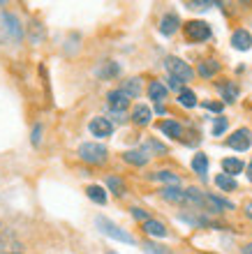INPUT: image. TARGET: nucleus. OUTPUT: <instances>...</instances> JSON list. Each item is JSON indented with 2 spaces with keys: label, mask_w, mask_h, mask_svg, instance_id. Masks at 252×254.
I'll return each instance as SVG.
<instances>
[{
  "label": "nucleus",
  "mask_w": 252,
  "mask_h": 254,
  "mask_svg": "<svg viewBox=\"0 0 252 254\" xmlns=\"http://www.w3.org/2000/svg\"><path fill=\"white\" fill-rule=\"evenodd\" d=\"M106 155H109V150L102 143H95V141H88V143H81L79 146V157L86 164H104Z\"/></svg>",
  "instance_id": "obj_1"
},
{
  "label": "nucleus",
  "mask_w": 252,
  "mask_h": 254,
  "mask_svg": "<svg viewBox=\"0 0 252 254\" xmlns=\"http://www.w3.org/2000/svg\"><path fill=\"white\" fill-rule=\"evenodd\" d=\"M165 67H167V72H169V76H173V79H178L180 83H187V81H192L194 76V69L187 63H183L180 58H167L165 61Z\"/></svg>",
  "instance_id": "obj_2"
},
{
  "label": "nucleus",
  "mask_w": 252,
  "mask_h": 254,
  "mask_svg": "<svg viewBox=\"0 0 252 254\" xmlns=\"http://www.w3.org/2000/svg\"><path fill=\"white\" fill-rule=\"evenodd\" d=\"M95 224H97V229H100L104 236H109V238H113V241L118 243H134V238L127 231H123L120 227H116L111 220H106V217H95Z\"/></svg>",
  "instance_id": "obj_3"
},
{
  "label": "nucleus",
  "mask_w": 252,
  "mask_h": 254,
  "mask_svg": "<svg viewBox=\"0 0 252 254\" xmlns=\"http://www.w3.org/2000/svg\"><path fill=\"white\" fill-rule=\"evenodd\" d=\"M185 37L190 42H206L211 37V26L206 21H187L185 23Z\"/></svg>",
  "instance_id": "obj_4"
},
{
  "label": "nucleus",
  "mask_w": 252,
  "mask_h": 254,
  "mask_svg": "<svg viewBox=\"0 0 252 254\" xmlns=\"http://www.w3.org/2000/svg\"><path fill=\"white\" fill-rule=\"evenodd\" d=\"M0 23H2V30H5L14 42H19L21 37H23V28H21L19 16H14V14H9V12H2L0 14Z\"/></svg>",
  "instance_id": "obj_5"
},
{
  "label": "nucleus",
  "mask_w": 252,
  "mask_h": 254,
  "mask_svg": "<svg viewBox=\"0 0 252 254\" xmlns=\"http://www.w3.org/2000/svg\"><path fill=\"white\" fill-rule=\"evenodd\" d=\"M227 146L234 148V150H239V153H243V150H248V148L252 146V132L246 129V127H241V129H236V132L227 139Z\"/></svg>",
  "instance_id": "obj_6"
},
{
  "label": "nucleus",
  "mask_w": 252,
  "mask_h": 254,
  "mask_svg": "<svg viewBox=\"0 0 252 254\" xmlns=\"http://www.w3.org/2000/svg\"><path fill=\"white\" fill-rule=\"evenodd\" d=\"M106 104H109V109L113 114H125V109L130 107V97L118 88V90H111L106 95Z\"/></svg>",
  "instance_id": "obj_7"
},
{
  "label": "nucleus",
  "mask_w": 252,
  "mask_h": 254,
  "mask_svg": "<svg viewBox=\"0 0 252 254\" xmlns=\"http://www.w3.org/2000/svg\"><path fill=\"white\" fill-rule=\"evenodd\" d=\"M88 129H90V134L93 136H100V139H104V136H111L113 132V123L109 121V118H93L90 121V125H88Z\"/></svg>",
  "instance_id": "obj_8"
},
{
  "label": "nucleus",
  "mask_w": 252,
  "mask_h": 254,
  "mask_svg": "<svg viewBox=\"0 0 252 254\" xmlns=\"http://www.w3.org/2000/svg\"><path fill=\"white\" fill-rule=\"evenodd\" d=\"M160 194L165 201H171V203H187L185 190H180L178 185H167L165 190H160Z\"/></svg>",
  "instance_id": "obj_9"
},
{
  "label": "nucleus",
  "mask_w": 252,
  "mask_h": 254,
  "mask_svg": "<svg viewBox=\"0 0 252 254\" xmlns=\"http://www.w3.org/2000/svg\"><path fill=\"white\" fill-rule=\"evenodd\" d=\"M21 250H23V245L16 241L14 234L0 236V254H21Z\"/></svg>",
  "instance_id": "obj_10"
},
{
  "label": "nucleus",
  "mask_w": 252,
  "mask_h": 254,
  "mask_svg": "<svg viewBox=\"0 0 252 254\" xmlns=\"http://www.w3.org/2000/svg\"><path fill=\"white\" fill-rule=\"evenodd\" d=\"M178 28H180V19L173 12L171 14H165V16H162V21H160V33L165 35V37H171Z\"/></svg>",
  "instance_id": "obj_11"
},
{
  "label": "nucleus",
  "mask_w": 252,
  "mask_h": 254,
  "mask_svg": "<svg viewBox=\"0 0 252 254\" xmlns=\"http://www.w3.org/2000/svg\"><path fill=\"white\" fill-rule=\"evenodd\" d=\"M151 118H153V111H151V107H146V104H137V107L132 109L134 125L144 127V125H148V123H151Z\"/></svg>",
  "instance_id": "obj_12"
},
{
  "label": "nucleus",
  "mask_w": 252,
  "mask_h": 254,
  "mask_svg": "<svg viewBox=\"0 0 252 254\" xmlns=\"http://www.w3.org/2000/svg\"><path fill=\"white\" fill-rule=\"evenodd\" d=\"M232 47L239 49V51H248L252 47V35L248 30H236L232 35Z\"/></svg>",
  "instance_id": "obj_13"
},
{
  "label": "nucleus",
  "mask_w": 252,
  "mask_h": 254,
  "mask_svg": "<svg viewBox=\"0 0 252 254\" xmlns=\"http://www.w3.org/2000/svg\"><path fill=\"white\" fill-rule=\"evenodd\" d=\"M148 157L151 155L144 150V148H137V150H127V153H123V160L130 162V164H137V167H144L148 162Z\"/></svg>",
  "instance_id": "obj_14"
},
{
  "label": "nucleus",
  "mask_w": 252,
  "mask_h": 254,
  "mask_svg": "<svg viewBox=\"0 0 252 254\" xmlns=\"http://www.w3.org/2000/svg\"><path fill=\"white\" fill-rule=\"evenodd\" d=\"M167 86L165 83H160V81H151V86H148V97H151L153 102H158V104H162V102L167 100Z\"/></svg>",
  "instance_id": "obj_15"
},
{
  "label": "nucleus",
  "mask_w": 252,
  "mask_h": 254,
  "mask_svg": "<svg viewBox=\"0 0 252 254\" xmlns=\"http://www.w3.org/2000/svg\"><path fill=\"white\" fill-rule=\"evenodd\" d=\"M206 206H211L213 213H222V210H232L234 203H232V201L220 199V196H213V194H208V196H206Z\"/></svg>",
  "instance_id": "obj_16"
},
{
  "label": "nucleus",
  "mask_w": 252,
  "mask_h": 254,
  "mask_svg": "<svg viewBox=\"0 0 252 254\" xmlns=\"http://www.w3.org/2000/svg\"><path fill=\"white\" fill-rule=\"evenodd\" d=\"M144 231H146L148 236H155V238H165V236L169 234L165 224H162V222H158V220H148V222H144Z\"/></svg>",
  "instance_id": "obj_17"
},
{
  "label": "nucleus",
  "mask_w": 252,
  "mask_h": 254,
  "mask_svg": "<svg viewBox=\"0 0 252 254\" xmlns=\"http://www.w3.org/2000/svg\"><path fill=\"white\" fill-rule=\"evenodd\" d=\"M120 90L130 97V100H137L141 95V79H127L123 86H120Z\"/></svg>",
  "instance_id": "obj_18"
},
{
  "label": "nucleus",
  "mask_w": 252,
  "mask_h": 254,
  "mask_svg": "<svg viewBox=\"0 0 252 254\" xmlns=\"http://www.w3.org/2000/svg\"><path fill=\"white\" fill-rule=\"evenodd\" d=\"M246 169V164L241 160H236V157H227V160H222V171H225L227 176H236L241 174Z\"/></svg>",
  "instance_id": "obj_19"
},
{
  "label": "nucleus",
  "mask_w": 252,
  "mask_h": 254,
  "mask_svg": "<svg viewBox=\"0 0 252 254\" xmlns=\"http://www.w3.org/2000/svg\"><path fill=\"white\" fill-rule=\"evenodd\" d=\"M197 72H199V76H204V79H211V76H215V74L220 72V63L218 61H204L199 65V69H197Z\"/></svg>",
  "instance_id": "obj_20"
},
{
  "label": "nucleus",
  "mask_w": 252,
  "mask_h": 254,
  "mask_svg": "<svg viewBox=\"0 0 252 254\" xmlns=\"http://www.w3.org/2000/svg\"><path fill=\"white\" fill-rule=\"evenodd\" d=\"M160 129H162L167 136H171V139H180V134H183V127L176 121H162L160 123Z\"/></svg>",
  "instance_id": "obj_21"
},
{
  "label": "nucleus",
  "mask_w": 252,
  "mask_h": 254,
  "mask_svg": "<svg viewBox=\"0 0 252 254\" xmlns=\"http://www.w3.org/2000/svg\"><path fill=\"white\" fill-rule=\"evenodd\" d=\"M86 194H88V199L95 201V203H100V206L106 203V192H104V188H100V185H90V188H86Z\"/></svg>",
  "instance_id": "obj_22"
},
{
  "label": "nucleus",
  "mask_w": 252,
  "mask_h": 254,
  "mask_svg": "<svg viewBox=\"0 0 252 254\" xmlns=\"http://www.w3.org/2000/svg\"><path fill=\"white\" fill-rule=\"evenodd\" d=\"M215 185H218L220 190H225V192H234V190L239 188V185H236V178H234V176H227V174H220L218 178H215Z\"/></svg>",
  "instance_id": "obj_23"
},
{
  "label": "nucleus",
  "mask_w": 252,
  "mask_h": 254,
  "mask_svg": "<svg viewBox=\"0 0 252 254\" xmlns=\"http://www.w3.org/2000/svg\"><path fill=\"white\" fill-rule=\"evenodd\" d=\"M192 171L199 176H206V171H208V157L204 153H197L192 157Z\"/></svg>",
  "instance_id": "obj_24"
},
{
  "label": "nucleus",
  "mask_w": 252,
  "mask_h": 254,
  "mask_svg": "<svg viewBox=\"0 0 252 254\" xmlns=\"http://www.w3.org/2000/svg\"><path fill=\"white\" fill-rule=\"evenodd\" d=\"M106 188L111 190L113 194H116V196H123V194L127 192V188H125V183L120 181L118 176H109V178H106Z\"/></svg>",
  "instance_id": "obj_25"
},
{
  "label": "nucleus",
  "mask_w": 252,
  "mask_h": 254,
  "mask_svg": "<svg viewBox=\"0 0 252 254\" xmlns=\"http://www.w3.org/2000/svg\"><path fill=\"white\" fill-rule=\"evenodd\" d=\"M178 104L185 109H194L197 107V95L192 90H180L178 93Z\"/></svg>",
  "instance_id": "obj_26"
},
{
  "label": "nucleus",
  "mask_w": 252,
  "mask_h": 254,
  "mask_svg": "<svg viewBox=\"0 0 252 254\" xmlns=\"http://www.w3.org/2000/svg\"><path fill=\"white\" fill-rule=\"evenodd\" d=\"M153 181H160V183H169V185H178V176L171 174V171H158V174L151 176Z\"/></svg>",
  "instance_id": "obj_27"
},
{
  "label": "nucleus",
  "mask_w": 252,
  "mask_h": 254,
  "mask_svg": "<svg viewBox=\"0 0 252 254\" xmlns=\"http://www.w3.org/2000/svg\"><path fill=\"white\" fill-rule=\"evenodd\" d=\"M220 90H222V100L225 102H236V97H239V88L234 86V83H227Z\"/></svg>",
  "instance_id": "obj_28"
},
{
  "label": "nucleus",
  "mask_w": 252,
  "mask_h": 254,
  "mask_svg": "<svg viewBox=\"0 0 252 254\" xmlns=\"http://www.w3.org/2000/svg\"><path fill=\"white\" fill-rule=\"evenodd\" d=\"M141 148H144V150H146L148 155H151V150H153V153H160V155H165V153H167V146H162L160 141H153V139H151V141H146V143H144Z\"/></svg>",
  "instance_id": "obj_29"
},
{
  "label": "nucleus",
  "mask_w": 252,
  "mask_h": 254,
  "mask_svg": "<svg viewBox=\"0 0 252 254\" xmlns=\"http://www.w3.org/2000/svg\"><path fill=\"white\" fill-rule=\"evenodd\" d=\"M144 252L146 254H171L165 245H158V243H144Z\"/></svg>",
  "instance_id": "obj_30"
},
{
  "label": "nucleus",
  "mask_w": 252,
  "mask_h": 254,
  "mask_svg": "<svg viewBox=\"0 0 252 254\" xmlns=\"http://www.w3.org/2000/svg\"><path fill=\"white\" fill-rule=\"evenodd\" d=\"M118 72H120V67L116 65V63H106L104 69H100V76L102 79H111V76H116Z\"/></svg>",
  "instance_id": "obj_31"
},
{
  "label": "nucleus",
  "mask_w": 252,
  "mask_h": 254,
  "mask_svg": "<svg viewBox=\"0 0 252 254\" xmlns=\"http://www.w3.org/2000/svg\"><path fill=\"white\" fill-rule=\"evenodd\" d=\"M225 129H227V118L225 116H218V118H215V125H213V136H220Z\"/></svg>",
  "instance_id": "obj_32"
},
{
  "label": "nucleus",
  "mask_w": 252,
  "mask_h": 254,
  "mask_svg": "<svg viewBox=\"0 0 252 254\" xmlns=\"http://www.w3.org/2000/svg\"><path fill=\"white\" fill-rule=\"evenodd\" d=\"M211 5H213L211 0H192V2H187L190 9H208Z\"/></svg>",
  "instance_id": "obj_33"
},
{
  "label": "nucleus",
  "mask_w": 252,
  "mask_h": 254,
  "mask_svg": "<svg viewBox=\"0 0 252 254\" xmlns=\"http://www.w3.org/2000/svg\"><path fill=\"white\" fill-rule=\"evenodd\" d=\"M132 217H134V220H141V222L151 220V217L146 215V210H141V208H132Z\"/></svg>",
  "instance_id": "obj_34"
},
{
  "label": "nucleus",
  "mask_w": 252,
  "mask_h": 254,
  "mask_svg": "<svg viewBox=\"0 0 252 254\" xmlns=\"http://www.w3.org/2000/svg\"><path fill=\"white\" fill-rule=\"evenodd\" d=\"M204 109H208V111H215V114H220V111H222V104H220V102H204Z\"/></svg>",
  "instance_id": "obj_35"
},
{
  "label": "nucleus",
  "mask_w": 252,
  "mask_h": 254,
  "mask_svg": "<svg viewBox=\"0 0 252 254\" xmlns=\"http://www.w3.org/2000/svg\"><path fill=\"white\" fill-rule=\"evenodd\" d=\"M42 139V125H35L33 127V146H37Z\"/></svg>",
  "instance_id": "obj_36"
},
{
  "label": "nucleus",
  "mask_w": 252,
  "mask_h": 254,
  "mask_svg": "<svg viewBox=\"0 0 252 254\" xmlns=\"http://www.w3.org/2000/svg\"><path fill=\"white\" fill-rule=\"evenodd\" d=\"M180 86H183V83H180L178 79H173V76H169V90H178V93H180Z\"/></svg>",
  "instance_id": "obj_37"
},
{
  "label": "nucleus",
  "mask_w": 252,
  "mask_h": 254,
  "mask_svg": "<svg viewBox=\"0 0 252 254\" xmlns=\"http://www.w3.org/2000/svg\"><path fill=\"white\" fill-rule=\"evenodd\" d=\"M246 215L252 220V201H248V203H246Z\"/></svg>",
  "instance_id": "obj_38"
},
{
  "label": "nucleus",
  "mask_w": 252,
  "mask_h": 254,
  "mask_svg": "<svg viewBox=\"0 0 252 254\" xmlns=\"http://www.w3.org/2000/svg\"><path fill=\"white\" fill-rule=\"evenodd\" d=\"M248 181L252 183V162H250V164H248Z\"/></svg>",
  "instance_id": "obj_39"
},
{
  "label": "nucleus",
  "mask_w": 252,
  "mask_h": 254,
  "mask_svg": "<svg viewBox=\"0 0 252 254\" xmlns=\"http://www.w3.org/2000/svg\"><path fill=\"white\" fill-rule=\"evenodd\" d=\"M243 254H252V243H250V245H246V248H243Z\"/></svg>",
  "instance_id": "obj_40"
},
{
  "label": "nucleus",
  "mask_w": 252,
  "mask_h": 254,
  "mask_svg": "<svg viewBox=\"0 0 252 254\" xmlns=\"http://www.w3.org/2000/svg\"><path fill=\"white\" fill-rule=\"evenodd\" d=\"M109 254H116V252H109Z\"/></svg>",
  "instance_id": "obj_41"
}]
</instances>
